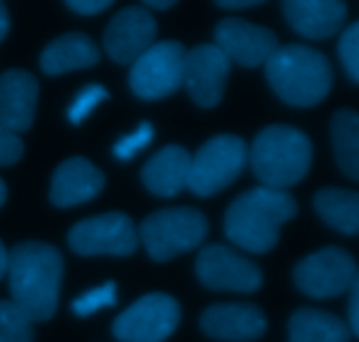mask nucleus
I'll return each mask as SVG.
<instances>
[{"mask_svg": "<svg viewBox=\"0 0 359 342\" xmlns=\"http://www.w3.org/2000/svg\"><path fill=\"white\" fill-rule=\"evenodd\" d=\"M9 290L13 301L32 323L48 322L58 308L63 276L62 253L37 241L20 242L7 256Z\"/></svg>", "mask_w": 359, "mask_h": 342, "instance_id": "f257e3e1", "label": "nucleus"}, {"mask_svg": "<svg viewBox=\"0 0 359 342\" xmlns=\"http://www.w3.org/2000/svg\"><path fill=\"white\" fill-rule=\"evenodd\" d=\"M298 213L286 190L258 186L241 193L224 214V234L242 249L266 253L279 241V230Z\"/></svg>", "mask_w": 359, "mask_h": 342, "instance_id": "f03ea898", "label": "nucleus"}, {"mask_svg": "<svg viewBox=\"0 0 359 342\" xmlns=\"http://www.w3.org/2000/svg\"><path fill=\"white\" fill-rule=\"evenodd\" d=\"M266 79L286 104L312 107L325 100L333 72L323 53L302 44L280 46L265 63Z\"/></svg>", "mask_w": 359, "mask_h": 342, "instance_id": "7ed1b4c3", "label": "nucleus"}, {"mask_svg": "<svg viewBox=\"0 0 359 342\" xmlns=\"http://www.w3.org/2000/svg\"><path fill=\"white\" fill-rule=\"evenodd\" d=\"M248 158L263 186L286 190L307 176L312 143L294 126L270 125L255 137Z\"/></svg>", "mask_w": 359, "mask_h": 342, "instance_id": "20e7f679", "label": "nucleus"}, {"mask_svg": "<svg viewBox=\"0 0 359 342\" xmlns=\"http://www.w3.org/2000/svg\"><path fill=\"white\" fill-rule=\"evenodd\" d=\"M207 230V218L198 209L167 207L149 214L140 223L139 237L154 262H168L181 253L198 248Z\"/></svg>", "mask_w": 359, "mask_h": 342, "instance_id": "39448f33", "label": "nucleus"}, {"mask_svg": "<svg viewBox=\"0 0 359 342\" xmlns=\"http://www.w3.org/2000/svg\"><path fill=\"white\" fill-rule=\"evenodd\" d=\"M244 139L221 133L207 140L191 158L188 188L198 197H210L230 186L248 162Z\"/></svg>", "mask_w": 359, "mask_h": 342, "instance_id": "423d86ee", "label": "nucleus"}, {"mask_svg": "<svg viewBox=\"0 0 359 342\" xmlns=\"http://www.w3.org/2000/svg\"><path fill=\"white\" fill-rule=\"evenodd\" d=\"M184 46L175 41H161L151 46L133 62L130 88L144 100H158L182 86Z\"/></svg>", "mask_w": 359, "mask_h": 342, "instance_id": "0eeeda50", "label": "nucleus"}, {"mask_svg": "<svg viewBox=\"0 0 359 342\" xmlns=\"http://www.w3.org/2000/svg\"><path fill=\"white\" fill-rule=\"evenodd\" d=\"M181 320L177 301L167 294H147L133 302L112 325L121 342H163L174 334Z\"/></svg>", "mask_w": 359, "mask_h": 342, "instance_id": "6e6552de", "label": "nucleus"}, {"mask_svg": "<svg viewBox=\"0 0 359 342\" xmlns=\"http://www.w3.org/2000/svg\"><path fill=\"white\" fill-rule=\"evenodd\" d=\"M294 284L314 298L339 297L358 279V267L346 249L328 246L302 260L293 272Z\"/></svg>", "mask_w": 359, "mask_h": 342, "instance_id": "1a4fd4ad", "label": "nucleus"}, {"mask_svg": "<svg viewBox=\"0 0 359 342\" xmlns=\"http://www.w3.org/2000/svg\"><path fill=\"white\" fill-rule=\"evenodd\" d=\"M67 241L77 255L128 256L139 246V234L126 214L105 213L74 225Z\"/></svg>", "mask_w": 359, "mask_h": 342, "instance_id": "9d476101", "label": "nucleus"}, {"mask_svg": "<svg viewBox=\"0 0 359 342\" xmlns=\"http://www.w3.org/2000/svg\"><path fill=\"white\" fill-rule=\"evenodd\" d=\"M196 276L209 290L252 294L263 283L259 267L223 244H209L196 256Z\"/></svg>", "mask_w": 359, "mask_h": 342, "instance_id": "9b49d317", "label": "nucleus"}, {"mask_svg": "<svg viewBox=\"0 0 359 342\" xmlns=\"http://www.w3.org/2000/svg\"><path fill=\"white\" fill-rule=\"evenodd\" d=\"M231 62L216 44H200L186 51L182 84L196 105L216 107L226 88Z\"/></svg>", "mask_w": 359, "mask_h": 342, "instance_id": "f8f14e48", "label": "nucleus"}, {"mask_svg": "<svg viewBox=\"0 0 359 342\" xmlns=\"http://www.w3.org/2000/svg\"><path fill=\"white\" fill-rule=\"evenodd\" d=\"M214 39L230 62H237L249 69L266 63L279 48L277 35L270 28L238 18L221 20L214 32Z\"/></svg>", "mask_w": 359, "mask_h": 342, "instance_id": "ddd939ff", "label": "nucleus"}, {"mask_svg": "<svg viewBox=\"0 0 359 342\" xmlns=\"http://www.w3.org/2000/svg\"><path fill=\"white\" fill-rule=\"evenodd\" d=\"M156 37L153 14L140 6H130L112 16L104 32V48L118 63H133Z\"/></svg>", "mask_w": 359, "mask_h": 342, "instance_id": "4468645a", "label": "nucleus"}, {"mask_svg": "<svg viewBox=\"0 0 359 342\" xmlns=\"http://www.w3.org/2000/svg\"><path fill=\"white\" fill-rule=\"evenodd\" d=\"M200 327L217 341H256L266 332V316L255 304H214L202 313Z\"/></svg>", "mask_w": 359, "mask_h": 342, "instance_id": "2eb2a0df", "label": "nucleus"}, {"mask_svg": "<svg viewBox=\"0 0 359 342\" xmlns=\"http://www.w3.org/2000/svg\"><path fill=\"white\" fill-rule=\"evenodd\" d=\"M37 95V79L27 70L9 69L0 74V126L13 133L30 129Z\"/></svg>", "mask_w": 359, "mask_h": 342, "instance_id": "dca6fc26", "label": "nucleus"}, {"mask_svg": "<svg viewBox=\"0 0 359 342\" xmlns=\"http://www.w3.org/2000/svg\"><path fill=\"white\" fill-rule=\"evenodd\" d=\"M105 178L100 169L83 157H74L56 167L49 200L56 207H72L88 202L104 188Z\"/></svg>", "mask_w": 359, "mask_h": 342, "instance_id": "f3484780", "label": "nucleus"}, {"mask_svg": "<svg viewBox=\"0 0 359 342\" xmlns=\"http://www.w3.org/2000/svg\"><path fill=\"white\" fill-rule=\"evenodd\" d=\"M286 20L300 35L323 41L344 27L347 7L339 0H290L283 4Z\"/></svg>", "mask_w": 359, "mask_h": 342, "instance_id": "a211bd4d", "label": "nucleus"}, {"mask_svg": "<svg viewBox=\"0 0 359 342\" xmlns=\"http://www.w3.org/2000/svg\"><path fill=\"white\" fill-rule=\"evenodd\" d=\"M191 157L177 144L154 153L144 165L140 178L144 186L158 197H174L186 188Z\"/></svg>", "mask_w": 359, "mask_h": 342, "instance_id": "6ab92c4d", "label": "nucleus"}, {"mask_svg": "<svg viewBox=\"0 0 359 342\" xmlns=\"http://www.w3.org/2000/svg\"><path fill=\"white\" fill-rule=\"evenodd\" d=\"M98 60L100 49L93 39L81 32H70L46 46L41 55V69L48 76H60L70 70L93 67Z\"/></svg>", "mask_w": 359, "mask_h": 342, "instance_id": "aec40b11", "label": "nucleus"}, {"mask_svg": "<svg viewBox=\"0 0 359 342\" xmlns=\"http://www.w3.org/2000/svg\"><path fill=\"white\" fill-rule=\"evenodd\" d=\"M346 322L332 313L302 308L290 320V342H351Z\"/></svg>", "mask_w": 359, "mask_h": 342, "instance_id": "412c9836", "label": "nucleus"}, {"mask_svg": "<svg viewBox=\"0 0 359 342\" xmlns=\"http://www.w3.org/2000/svg\"><path fill=\"white\" fill-rule=\"evenodd\" d=\"M314 207L335 230L356 235L359 230V195L354 190L323 188L316 193Z\"/></svg>", "mask_w": 359, "mask_h": 342, "instance_id": "4be33fe9", "label": "nucleus"}, {"mask_svg": "<svg viewBox=\"0 0 359 342\" xmlns=\"http://www.w3.org/2000/svg\"><path fill=\"white\" fill-rule=\"evenodd\" d=\"M332 140L337 164L351 179H359V116L354 109H340L332 119Z\"/></svg>", "mask_w": 359, "mask_h": 342, "instance_id": "5701e85b", "label": "nucleus"}, {"mask_svg": "<svg viewBox=\"0 0 359 342\" xmlns=\"http://www.w3.org/2000/svg\"><path fill=\"white\" fill-rule=\"evenodd\" d=\"M0 342H34L32 322L11 301H0Z\"/></svg>", "mask_w": 359, "mask_h": 342, "instance_id": "b1692460", "label": "nucleus"}, {"mask_svg": "<svg viewBox=\"0 0 359 342\" xmlns=\"http://www.w3.org/2000/svg\"><path fill=\"white\" fill-rule=\"evenodd\" d=\"M118 302V291H116L114 281H107L100 288L86 291L84 295L77 297L72 302V309L77 316H90L97 313L98 309L112 308Z\"/></svg>", "mask_w": 359, "mask_h": 342, "instance_id": "393cba45", "label": "nucleus"}, {"mask_svg": "<svg viewBox=\"0 0 359 342\" xmlns=\"http://www.w3.org/2000/svg\"><path fill=\"white\" fill-rule=\"evenodd\" d=\"M109 98V91L102 84H86L79 93L76 95L74 102L69 107V119L74 125H79L102 100Z\"/></svg>", "mask_w": 359, "mask_h": 342, "instance_id": "a878e982", "label": "nucleus"}, {"mask_svg": "<svg viewBox=\"0 0 359 342\" xmlns=\"http://www.w3.org/2000/svg\"><path fill=\"white\" fill-rule=\"evenodd\" d=\"M153 136H154L153 125H151L149 121H142L135 132L130 133V136L121 137V139L116 143L114 157L123 162L132 160L137 153H140L144 147L149 146L151 140H153Z\"/></svg>", "mask_w": 359, "mask_h": 342, "instance_id": "bb28decb", "label": "nucleus"}, {"mask_svg": "<svg viewBox=\"0 0 359 342\" xmlns=\"http://www.w3.org/2000/svg\"><path fill=\"white\" fill-rule=\"evenodd\" d=\"M359 23H353L346 28L339 42V55L353 83L359 81Z\"/></svg>", "mask_w": 359, "mask_h": 342, "instance_id": "cd10ccee", "label": "nucleus"}, {"mask_svg": "<svg viewBox=\"0 0 359 342\" xmlns=\"http://www.w3.org/2000/svg\"><path fill=\"white\" fill-rule=\"evenodd\" d=\"M23 140L11 130L0 126V167L13 165L23 157Z\"/></svg>", "mask_w": 359, "mask_h": 342, "instance_id": "c85d7f7f", "label": "nucleus"}, {"mask_svg": "<svg viewBox=\"0 0 359 342\" xmlns=\"http://www.w3.org/2000/svg\"><path fill=\"white\" fill-rule=\"evenodd\" d=\"M67 6L77 14H84V16H93V14L104 13L112 6L111 0H69Z\"/></svg>", "mask_w": 359, "mask_h": 342, "instance_id": "c756f323", "label": "nucleus"}, {"mask_svg": "<svg viewBox=\"0 0 359 342\" xmlns=\"http://www.w3.org/2000/svg\"><path fill=\"white\" fill-rule=\"evenodd\" d=\"M349 330L354 337L359 336V279H356L351 287L349 298Z\"/></svg>", "mask_w": 359, "mask_h": 342, "instance_id": "7c9ffc66", "label": "nucleus"}, {"mask_svg": "<svg viewBox=\"0 0 359 342\" xmlns=\"http://www.w3.org/2000/svg\"><path fill=\"white\" fill-rule=\"evenodd\" d=\"M259 0H219L216 6L226 7V9H245V7H255L259 6Z\"/></svg>", "mask_w": 359, "mask_h": 342, "instance_id": "2f4dec72", "label": "nucleus"}, {"mask_svg": "<svg viewBox=\"0 0 359 342\" xmlns=\"http://www.w3.org/2000/svg\"><path fill=\"white\" fill-rule=\"evenodd\" d=\"M9 32V13H7L6 6L0 2V41L7 35Z\"/></svg>", "mask_w": 359, "mask_h": 342, "instance_id": "473e14b6", "label": "nucleus"}, {"mask_svg": "<svg viewBox=\"0 0 359 342\" xmlns=\"http://www.w3.org/2000/svg\"><path fill=\"white\" fill-rule=\"evenodd\" d=\"M174 4H175L174 0H147V2H144V6L151 7V9L165 11V9H170Z\"/></svg>", "mask_w": 359, "mask_h": 342, "instance_id": "72a5a7b5", "label": "nucleus"}, {"mask_svg": "<svg viewBox=\"0 0 359 342\" xmlns=\"http://www.w3.org/2000/svg\"><path fill=\"white\" fill-rule=\"evenodd\" d=\"M7 256H9V251H7L6 246L0 241V279H2L7 272Z\"/></svg>", "mask_w": 359, "mask_h": 342, "instance_id": "f704fd0d", "label": "nucleus"}, {"mask_svg": "<svg viewBox=\"0 0 359 342\" xmlns=\"http://www.w3.org/2000/svg\"><path fill=\"white\" fill-rule=\"evenodd\" d=\"M6 197H7V186L6 183L0 179V207H2L4 202H6Z\"/></svg>", "mask_w": 359, "mask_h": 342, "instance_id": "c9c22d12", "label": "nucleus"}]
</instances>
